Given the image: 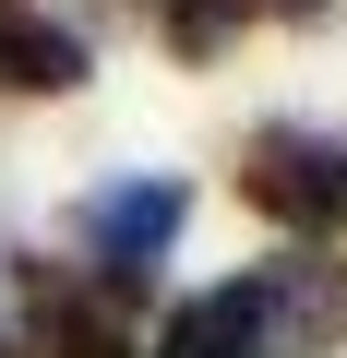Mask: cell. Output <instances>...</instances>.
Here are the masks:
<instances>
[{
    "mask_svg": "<svg viewBox=\"0 0 347 358\" xmlns=\"http://www.w3.org/2000/svg\"><path fill=\"white\" fill-rule=\"evenodd\" d=\"M264 346H275V322H264L252 287H204V299L168 310V334H156V358H264Z\"/></svg>",
    "mask_w": 347,
    "mask_h": 358,
    "instance_id": "cell-3",
    "label": "cell"
},
{
    "mask_svg": "<svg viewBox=\"0 0 347 358\" xmlns=\"http://www.w3.org/2000/svg\"><path fill=\"white\" fill-rule=\"evenodd\" d=\"M240 203L252 215H275V227H347V143L335 131H299V120H275V131H252L240 143Z\"/></svg>",
    "mask_w": 347,
    "mask_h": 358,
    "instance_id": "cell-1",
    "label": "cell"
},
{
    "mask_svg": "<svg viewBox=\"0 0 347 358\" xmlns=\"http://www.w3.org/2000/svg\"><path fill=\"white\" fill-rule=\"evenodd\" d=\"M180 215H192V192H180V179H108V192L72 215V239H84V263H96L108 287H132L168 239H180Z\"/></svg>",
    "mask_w": 347,
    "mask_h": 358,
    "instance_id": "cell-2",
    "label": "cell"
},
{
    "mask_svg": "<svg viewBox=\"0 0 347 358\" xmlns=\"http://www.w3.org/2000/svg\"><path fill=\"white\" fill-rule=\"evenodd\" d=\"M264 13H287V24H323V13H335V0H264Z\"/></svg>",
    "mask_w": 347,
    "mask_h": 358,
    "instance_id": "cell-5",
    "label": "cell"
},
{
    "mask_svg": "<svg viewBox=\"0 0 347 358\" xmlns=\"http://www.w3.org/2000/svg\"><path fill=\"white\" fill-rule=\"evenodd\" d=\"M0 72L36 84V96H72V84H84V36H72V24H36L25 0H0Z\"/></svg>",
    "mask_w": 347,
    "mask_h": 358,
    "instance_id": "cell-4",
    "label": "cell"
}]
</instances>
